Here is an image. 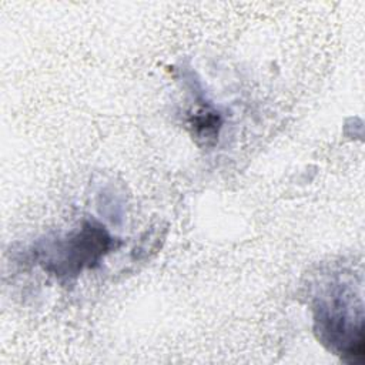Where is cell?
<instances>
[{"mask_svg":"<svg viewBox=\"0 0 365 365\" xmlns=\"http://www.w3.org/2000/svg\"><path fill=\"white\" fill-rule=\"evenodd\" d=\"M117 241L94 221H84L80 230L43 248L40 264L57 277H76L86 268L100 264Z\"/></svg>","mask_w":365,"mask_h":365,"instance_id":"6da1fadb","label":"cell"},{"mask_svg":"<svg viewBox=\"0 0 365 365\" xmlns=\"http://www.w3.org/2000/svg\"><path fill=\"white\" fill-rule=\"evenodd\" d=\"M190 127L192 130V135L198 141H202L205 145H211L218 138L221 117L217 111L201 107L192 114L190 120Z\"/></svg>","mask_w":365,"mask_h":365,"instance_id":"7a4b0ae2","label":"cell"}]
</instances>
